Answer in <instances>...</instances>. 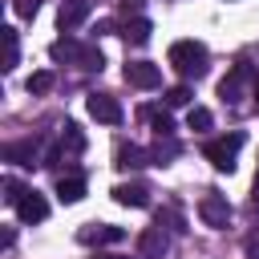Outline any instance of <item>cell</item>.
<instances>
[{
  "label": "cell",
  "mask_w": 259,
  "mask_h": 259,
  "mask_svg": "<svg viewBox=\"0 0 259 259\" xmlns=\"http://www.w3.org/2000/svg\"><path fill=\"white\" fill-rule=\"evenodd\" d=\"M206 61H210V57H206V45H202V40H174V45H170V69L182 73L186 81H190V77L198 81V77L206 73Z\"/></svg>",
  "instance_id": "obj_1"
},
{
  "label": "cell",
  "mask_w": 259,
  "mask_h": 259,
  "mask_svg": "<svg viewBox=\"0 0 259 259\" xmlns=\"http://www.w3.org/2000/svg\"><path fill=\"white\" fill-rule=\"evenodd\" d=\"M243 150V134L235 130V134H227V138H214V142H206L202 146V158L214 166V170H235V154Z\"/></svg>",
  "instance_id": "obj_2"
},
{
  "label": "cell",
  "mask_w": 259,
  "mask_h": 259,
  "mask_svg": "<svg viewBox=\"0 0 259 259\" xmlns=\"http://www.w3.org/2000/svg\"><path fill=\"white\" fill-rule=\"evenodd\" d=\"M198 219H202L206 227L223 231V227L231 223V202H227V194H219V190H206V194L198 198Z\"/></svg>",
  "instance_id": "obj_3"
},
{
  "label": "cell",
  "mask_w": 259,
  "mask_h": 259,
  "mask_svg": "<svg viewBox=\"0 0 259 259\" xmlns=\"http://www.w3.org/2000/svg\"><path fill=\"white\" fill-rule=\"evenodd\" d=\"M85 109H89V117L101 121V125H121V117H125V113H121V101L109 97V93H89Z\"/></svg>",
  "instance_id": "obj_4"
},
{
  "label": "cell",
  "mask_w": 259,
  "mask_h": 259,
  "mask_svg": "<svg viewBox=\"0 0 259 259\" xmlns=\"http://www.w3.org/2000/svg\"><path fill=\"white\" fill-rule=\"evenodd\" d=\"M77 239H81L85 247H105V243H121L125 231L113 227V223H85V227L77 231Z\"/></svg>",
  "instance_id": "obj_5"
},
{
  "label": "cell",
  "mask_w": 259,
  "mask_h": 259,
  "mask_svg": "<svg viewBox=\"0 0 259 259\" xmlns=\"http://www.w3.org/2000/svg\"><path fill=\"white\" fill-rule=\"evenodd\" d=\"M166 247H170V239H166L162 223H154V227H146V231L138 235V255H142V259H162Z\"/></svg>",
  "instance_id": "obj_6"
},
{
  "label": "cell",
  "mask_w": 259,
  "mask_h": 259,
  "mask_svg": "<svg viewBox=\"0 0 259 259\" xmlns=\"http://www.w3.org/2000/svg\"><path fill=\"white\" fill-rule=\"evenodd\" d=\"M89 12H93L89 0H61V8H57V24H61L65 32H73V28H81V24L89 20Z\"/></svg>",
  "instance_id": "obj_7"
},
{
  "label": "cell",
  "mask_w": 259,
  "mask_h": 259,
  "mask_svg": "<svg viewBox=\"0 0 259 259\" xmlns=\"http://www.w3.org/2000/svg\"><path fill=\"white\" fill-rule=\"evenodd\" d=\"M125 81L138 85V89H154V85H162V69L154 61H130L125 65Z\"/></svg>",
  "instance_id": "obj_8"
},
{
  "label": "cell",
  "mask_w": 259,
  "mask_h": 259,
  "mask_svg": "<svg viewBox=\"0 0 259 259\" xmlns=\"http://www.w3.org/2000/svg\"><path fill=\"white\" fill-rule=\"evenodd\" d=\"M16 214H20V223H45V219H49V202H45V194L24 190V198L16 202Z\"/></svg>",
  "instance_id": "obj_9"
},
{
  "label": "cell",
  "mask_w": 259,
  "mask_h": 259,
  "mask_svg": "<svg viewBox=\"0 0 259 259\" xmlns=\"http://www.w3.org/2000/svg\"><path fill=\"white\" fill-rule=\"evenodd\" d=\"M113 198H117L121 206H134V210L150 206V190L138 186V182H121V186H113Z\"/></svg>",
  "instance_id": "obj_10"
},
{
  "label": "cell",
  "mask_w": 259,
  "mask_h": 259,
  "mask_svg": "<svg viewBox=\"0 0 259 259\" xmlns=\"http://www.w3.org/2000/svg\"><path fill=\"white\" fill-rule=\"evenodd\" d=\"M36 150H40V146H36L32 138H24V142L4 146V158H8V162H16V166H32V162H36Z\"/></svg>",
  "instance_id": "obj_11"
},
{
  "label": "cell",
  "mask_w": 259,
  "mask_h": 259,
  "mask_svg": "<svg viewBox=\"0 0 259 259\" xmlns=\"http://www.w3.org/2000/svg\"><path fill=\"white\" fill-rule=\"evenodd\" d=\"M150 32H154V28H150V20H146V16H134V20H125V24H121V36H125L130 45H146V40H150Z\"/></svg>",
  "instance_id": "obj_12"
},
{
  "label": "cell",
  "mask_w": 259,
  "mask_h": 259,
  "mask_svg": "<svg viewBox=\"0 0 259 259\" xmlns=\"http://www.w3.org/2000/svg\"><path fill=\"white\" fill-rule=\"evenodd\" d=\"M57 198H61V202H81V198H85V178H77V174L61 178V182H57Z\"/></svg>",
  "instance_id": "obj_13"
},
{
  "label": "cell",
  "mask_w": 259,
  "mask_h": 259,
  "mask_svg": "<svg viewBox=\"0 0 259 259\" xmlns=\"http://www.w3.org/2000/svg\"><path fill=\"white\" fill-rule=\"evenodd\" d=\"M142 117H150V125H154V134H158V138H170V134H174V121H170V113H166V109L146 105V109H142Z\"/></svg>",
  "instance_id": "obj_14"
},
{
  "label": "cell",
  "mask_w": 259,
  "mask_h": 259,
  "mask_svg": "<svg viewBox=\"0 0 259 259\" xmlns=\"http://www.w3.org/2000/svg\"><path fill=\"white\" fill-rule=\"evenodd\" d=\"M49 57H53V61H73V65H77L81 45H77V40H69V36H65V40H53V45H49Z\"/></svg>",
  "instance_id": "obj_15"
},
{
  "label": "cell",
  "mask_w": 259,
  "mask_h": 259,
  "mask_svg": "<svg viewBox=\"0 0 259 259\" xmlns=\"http://www.w3.org/2000/svg\"><path fill=\"white\" fill-rule=\"evenodd\" d=\"M210 125H214L210 109H202V105H190V109H186V130H194V134H206Z\"/></svg>",
  "instance_id": "obj_16"
},
{
  "label": "cell",
  "mask_w": 259,
  "mask_h": 259,
  "mask_svg": "<svg viewBox=\"0 0 259 259\" xmlns=\"http://www.w3.org/2000/svg\"><path fill=\"white\" fill-rule=\"evenodd\" d=\"M0 40H4V69H12V65H16V57H20L16 28H0Z\"/></svg>",
  "instance_id": "obj_17"
},
{
  "label": "cell",
  "mask_w": 259,
  "mask_h": 259,
  "mask_svg": "<svg viewBox=\"0 0 259 259\" xmlns=\"http://www.w3.org/2000/svg\"><path fill=\"white\" fill-rule=\"evenodd\" d=\"M243 77H247V69L239 65V69H235V73H231V77H227V81L219 85V97H223V101H235V93H239V85H243Z\"/></svg>",
  "instance_id": "obj_18"
},
{
  "label": "cell",
  "mask_w": 259,
  "mask_h": 259,
  "mask_svg": "<svg viewBox=\"0 0 259 259\" xmlns=\"http://www.w3.org/2000/svg\"><path fill=\"white\" fill-rule=\"evenodd\" d=\"M190 101H194L190 85H174V89H166V105H170V109H182V105H190Z\"/></svg>",
  "instance_id": "obj_19"
},
{
  "label": "cell",
  "mask_w": 259,
  "mask_h": 259,
  "mask_svg": "<svg viewBox=\"0 0 259 259\" xmlns=\"http://www.w3.org/2000/svg\"><path fill=\"white\" fill-rule=\"evenodd\" d=\"M117 166H125V170H134V166H146V154H142L138 146H121V150H117Z\"/></svg>",
  "instance_id": "obj_20"
},
{
  "label": "cell",
  "mask_w": 259,
  "mask_h": 259,
  "mask_svg": "<svg viewBox=\"0 0 259 259\" xmlns=\"http://www.w3.org/2000/svg\"><path fill=\"white\" fill-rule=\"evenodd\" d=\"M77 65H81V69H101V65H105V57H101V49H93V45H81V57H77Z\"/></svg>",
  "instance_id": "obj_21"
},
{
  "label": "cell",
  "mask_w": 259,
  "mask_h": 259,
  "mask_svg": "<svg viewBox=\"0 0 259 259\" xmlns=\"http://www.w3.org/2000/svg\"><path fill=\"white\" fill-rule=\"evenodd\" d=\"M49 89H53V73L49 69H40V73L28 77V93H49Z\"/></svg>",
  "instance_id": "obj_22"
},
{
  "label": "cell",
  "mask_w": 259,
  "mask_h": 259,
  "mask_svg": "<svg viewBox=\"0 0 259 259\" xmlns=\"http://www.w3.org/2000/svg\"><path fill=\"white\" fill-rule=\"evenodd\" d=\"M20 198H24V186H20L16 178H8V182H4V202H8V206H16Z\"/></svg>",
  "instance_id": "obj_23"
},
{
  "label": "cell",
  "mask_w": 259,
  "mask_h": 259,
  "mask_svg": "<svg viewBox=\"0 0 259 259\" xmlns=\"http://www.w3.org/2000/svg\"><path fill=\"white\" fill-rule=\"evenodd\" d=\"M12 8H16V16H24V20H32V16L40 12V0H16Z\"/></svg>",
  "instance_id": "obj_24"
},
{
  "label": "cell",
  "mask_w": 259,
  "mask_h": 259,
  "mask_svg": "<svg viewBox=\"0 0 259 259\" xmlns=\"http://www.w3.org/2000/svg\"><path fill=\"white\" fill-rule=\"evenodd\" d=\"M121 12H125V16L134 12V16H138V12H142V0H121Z\"/></svg>",
  "instance_id": "obj_25"
},
{
  "label": "cell",
  "mask_w": 259,
  "mask_h": 259,
  "mask_svg": "<svg viewBox=\"0 0 259 259\" xmlns=\"http://www.w3.org/2000/svg\"><path fill=\"white\" fill-rule=\"evenodd\" d=\"M247 259H259V239H251V243H247Z\"/></svg>",
  "instance_id": "obj_26"
},
{
  "label": "cell",
  "mask_w": 259,
  "mask_h": 259,
  "mask_svg": "<svg viewBox=\"0 0 259 259\" xmlns=\"http://www.w3.org/2000/svg\"><path fill=\"white\" fill-rule=\"evenodd\" d=\"M251 206L259 210V174H255V186H251Z\"/></svg>",
  "instance_id": "obj_27"
},
{
  "label": "cell",
  "mask_w": 259,
  "mask_h": 259,
  "mask_svg": "<svg viewBox=\"0 0 259 259\" xmlns=\"http://www.w3.org/2000/svg\"><path fill=\"white\" fill-rule=\"evenodd\" d=\"M251 97H255V113H259V81H255V89H251Z\"/></svg>",
  "instance_id": "obj_28"
},
{
  "label": "cell",
  "mask_w": 259,
  "mask_h": 259,
  "mask_svg": "<svg viewBox=\"0 0 259 259\" xmlns=\"http://www.w3.org/2000/svg\"><path fill=\"white\" fill-rule=\"evenodd\" d=\"M105 259H117V255H105Z\"/></svg>",
  "instance_id": "obj_29"
}]
</instances>
